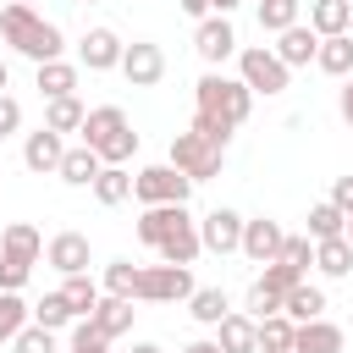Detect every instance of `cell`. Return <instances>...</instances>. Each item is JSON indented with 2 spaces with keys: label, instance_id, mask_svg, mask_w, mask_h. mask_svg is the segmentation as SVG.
Returning <instances> with one entry per match:
<instances>
[{
  "label": "cell",
  "instance_id": "cell-50",
  "mask_svg": "<svg viewBox=\"0 0 353 353\" xmlns=\"http://www.w3.org/2000/svg\"><path fill=\"white\" fill-rule=\"evenodd\" d=\"M127 353H165V347H160V342H132Z\"/></svg>",
  "mask_w": 353,
  "mask_h": 353
},
{
  "label": "cell",
  "instance_id": "cell-12",
  "mask_svg": "<svg viewBox=\"0 0 353 353\" xmlns=\"http://www.w3.org/2000/svg\"><path fill=\"white\" fill-rule=\"evenodd\" d=\"M121 33L116 28H88L83 33V44H77V66H88V72H116L121 66Z\"/></svg>",
  "mask_w": 353,
  "mask_h": 353
},
{
  "label": "cell",
  "instance_id": "cell-14",
  "mask_svg": "<svg viewBox=\"0 0 353 353\" xmlns=\"http://www.w3.org/2000/svg\"><path fill=\"white\" fill-rule=\"evenodd\" d=\"M61 154H66V132H55V127L28 132V143H22V165H28V171H39V176L61 171Z\"/></svg>",
  "mask_w": 353,
  "mask_h": 353
},
{
  "label": "cell",
  "instance_id": "cell-24",
  "mask_svg": "<svg viewBox=\"0 0 353 353\" xmlns=\"http://www.w3.org/2000/svg\"><path fill=\"white\" fill-rule=\"evenodd\" d=\"M314 270H320L325 281L353 276V243H347V237H320V243H314Z\"/></svg>",
  "mask_w": 353,
  "mask_h": 353
},
{
  "label": "cell",
  "instance_id": "cell-47",
  "mask_svg": "<svg viewBox=\"0 0 353 353\" xmlns=\"http://www.w3.org/2000/svg\"><path fill=\"white\" fill-rule=\"evenodd\" d=\"M176 6H182V11H188V17H199V22H204V17H210V0H176Z\"/></svg>",
  "mask_w": 353,
  "mask_h": 353
},
{
  "label": "cell",
  "instance_id": "cell-19",
  "mask_svg": "<svg viewBox=\"0 0 353 353\" xmlns=\"http://www.w3.org/2000/svg\"><path fill=\"white\" fill-rule=\"evenodd\" d=\"M99 171H105V160H99L88 143H66V154H61V171H55V176H61L66 188H94V176H99Z\"/></svg>",
  "mask_w": 353,
  "mask_h": 353
},
{
  "label": "cell",
  "instance_id": "cell-10",
  "mask_svg": "<svg viewBox=\"0 0 353 353\" xmlns=\"http://www.w3.org/2000/svg\"><path fill=\"white\" fill-rule=\"evenodd\" d=\"M121 77H127L132 88H154V83L165 77V50H160L154 39H132V44L121 50Z\"/></svg>",
  "mask_w": 353,
  "mask_h": 353
},
{
  "label": "cell",
  "instance_id": "cell-23",
  "mask_svg": "<svg viewBox=\"0 0 353 353\" xmlns=\"http://www.w3.org/2000/svg\"><path fill=\"white\" fill-rule=\"evenodd\" d=\"M132 314H138V309H132V298H116V292H105V298L94 303V314H88V320H94V325H99V331L116 342V336H127V331H132Z\"/></svg>",
  "mask_w": 353,
  "mask_h": 353
},
{
  "label": "cell",
  "instance_id": "cell-26",
  "mask_svg": "<svg viewBox=\"0 0 353 353\" xmlns=\"http://www.w3.org/2000/svg\"><path fill=\"white\" fill-rule=\"evenodd\" d=\"M309 28H314L320 39L347 33V28H353V0H314V6H309Z\"/></svg>",
  "mask_w": 353,
  "mask_h": 353
},
{
  "label": "cell",
  "instance_id": "cell-42",
  "mask_svg": "<svg viewBox=\"0 0 353 353\" xmlns=\"http://www.w3.org/2000/svg\"><path fill=\"white\" fill-rule=\"evenodd\" d=\"M248 314H254V320H265V314H281V298H276L265 281H254V287H248Z\"/></svg>",
  "mask_w": 353,
  "mask_h": 353
},
{
  "label": "cell",
  "instance_id": "cell-38",
  "mask_svg": "<svg viewBox=\"0 0 353 353\" xmlns=\"http://www.w3.org/2000/svg\"><path fill=\"white\" fill-rule=\"evenodd\" d=\"M259 281H265V287H270V292H276V298H287V292H292V287H298V281H303V270H298V265H287V259H270V265H265V276H259Z\"/></svg>",
  "mask_w": 353,
  "mask_h": 353
},
{
  "label": "cell",
  "instance_id": "cell-34",
  "mask_svg": "<svg viewBox=\"0 0 353 353\" xmlns=\"http://www.w3.org/2000/svg\"><path fill=\"white\" fill-rule=\"evenodd\" d=\"M77 314H72V303H66V292H44L39 303H33V325H50V331H61V325H72Z\"/></svg>",
  "mask_w": 353,
  "mask_h": 353
},
{
  "label": "cell",
  "instance_id": "cell-29",
  "mask_svg": "<svg viewBox=\"0 0 353 353\" xmlns=\"http://www.w3.org/2000/svg\"><path fill=\"white\" fill-rule=\"evenodd\" d=\"M188 314H193L199 325H221V320L232 314V303H226V292H221V287H193V298H188Z\"/></svg>",
  "mask_w": 353,
  "mask_h": 353
},
{
  "label": "cell",
  "instance_id": "cell-48",
  "mask_svg": "<svg viewBox=\"0 0 353 353\" xmlns=\"http://www.w3.org/2000/svg\"><path fill=\"white\" fill-rule=\"evenodd\" d=\"M237 6H243V0H210V11H221V17H232Z\"/></svg>",
  "mask_w": 353,
  "mask_h": 353
},
{
  "label": "cell",
  "instance_id": "cell-54",
  "mask_svg": "<svg viewBox=\"0 0 353 353\" xmlns=\"http://www.w3.org/2000/svg\"><path fill=\"white\" fill-rule=\"evenodd\" d=\"M83 6H94V0H83Z\"/></svg>",
  "mask_w": 353,
  "mask_h": 353
},
{
  "label": "cell",
  "instance_id": "cell-4",
  "mask_svg": "<svg viewBox=\"0 0 353 353\" xmlns=\"http://www.w3.org/2000/svg\"><path fill=\"white\" fill-rule=\"evenodd\" d=\"M39 254H44V237H39V226H28V221H11V226L0 232V292H22V281L33 276Z\"/></svg>",
  "mask_w": 353,
  "mask_h": 353
},
{
  "label": "cell",
  "instance_id": "cell-13",
  "mask_svg": "<svg viewBox=\"0 0 353 353\" xmlns=\"http://www.w3.org/2000/svg\"><path fill=\"white\" fill-rule=\"evenodd\" d=\"M281 243H287L281 221H270V215H254V221H243V254H248L254 265H270V259H281Z\"/></svg>",
  "mask_w": 353,
  "mask_h": 353
},
{
  "label": "cell",
  "instance_id": "cell-5",
  "mask_svg": "<svg viewBox=\"0 0 353 353\" xmlns=\"http://www.w3.org/2000/svg\"><path fill=\"white\" fill-rule=\"evenodd\" d=\"M237 77H243L254 94H265V99H276V94L292 88V66H287L270 44H243V50H237Z\"/></svg>",
  "mask_w": 353,
  "mask_h": 353
},
{
  "label": "cell",
  "instance_id": "cell-6",
  "mask_svg": "<svg viewBox=\"0 0 353 353\" xmlns=\"http://www.w3.org/2000/svg\"><path fill=\"white\" fill-rule=\"evenodd\" d=\"M221 160H226V149H221V143H210L199 127H188V132H176V138H171V165H176L182 176H193V182L221 176Z\"/></svg>",
  "mask_w": 353,
  "mask_h": 353
},
{
  "label": "cell",
  "instance_id": "cell-21",
  "mask_svg": "<svg viewBox=\"0 0 353 353\" xmlns=\"http://www.w3.org/2000/svg\"><path fill=\"white\" fill-rule=\"evenodd\" d=\"M77 77H83V72H77V61H66V55H61V61H39V72H33V83H39L44 99L77 94Z\"/></svg>",
  "mask_w": 353,
  "mask_h": 353
},
{
  "label": "cell",
  "instance_id": "cell-16",
  "mask_svg": "<svg viewBox=\"0 0 353 353\" xmlns=\"http://www.w3.org/2000/svg\"><path fill=\"white\" fill-rule=\"evenodd\" d=\"M44 259H50L61 276H83V270H88V237H83V232H55V237L44 243Z\"/></svg>",
  "mask_w": 353,
  "mask_h": 353
},
{
  "label": "cell",
  "instance_id": "cell-15",
  "mask_svg": "<svg viewBox=\"0 0 353 353\" xmlns=\"http://www.w3.org/2000/svg\"><path fill=\"white\" fill-rule=\"evenodd\" d=\"M154 254H160L165 265H193V259L204 254V237H199V221H193V215L182 210V221H176V226L165 232V243H160Z\"/></svg>",
  "mask_w": 353,
  "mask_h": 353
},
{
  "label": "cell",
  "instance_id": "cell-40",
  "mask_svg": "<svg viewBox=\"0 0 353 353\" xmlns=\"http://www.w3.org/2000/svg\"><path fill=\"white\" fill-rule=\"evenodd\" d=\"M72 353H110V336H105V331L83 314V320L72 325Z\"/></svg>",
  "mask_w": 353,
  "mask_h": 353
},
{
  "label": "cell",
  "instance_id": "cell-51",
  "mask_svg": "<svg viewBox=\"0 0 353 353\" xmlns=\"http://www.w3.org/2000/svg\"><path fill=\"white\" fill-rule=\"evenodd\" d=\"M6 88H11V66L0 61V94H6Z\"/></svg>",
  "mask_w": 353,
  "mask_h": 353
},
{
  "label": "cell",
  "instance_id": "cell-32",
  "mask_svg": "<svg viewBox=\"0 0 353 353\" xmlns=\"http://www.w3.org/2000/svg\"><path fill=\"white\" fill-rule=\"evenodd\" d=\"M138 281H143V265H132V259H110V265H105V292L138 303Z\"/></svg>",
  "mask_w": 353,
  "mask_h": 353
},
{
  "label": "cell",
  "instance_id": "cell-22",
  "mask_svg": "<svg viewBox=\"0 0 353 353\" xmlns=\"http://www.w3.org/2000/svg\"><path fill=\"white\" fill-rule=\"evenodd\" d=\"M182 210H188V204H143V215H138V243H143V248H160L165 232L182 221Z\"/></svg>",
  "mask_w": 353,
  "mask_h": 353
},
{
  "label": "cell",
  "instance_id": "cell-44",
  "mask_svg": "<svg viewBox=\"0 0 353 353\" xmlns=\"http://www.w3.org/2000/svg\"><path fill=\"white\" fill-rule=\"evenodd\" d=\"M331 204H336V210H342V215H353V171H347V176H336V182H331Z\"/></svg>",
  "mask_w": 353,
  "mask_h": 353
},
{
  "label": "cell",
  "instance_id": "cell-53",
  "mask_svg": "<svg viewBox=\"0 0 353 353\" xmlns=\"http://www.w3.org/2000/svg\"><path fill=\"white\" fill-rule=\"evenodd\" d=\"M22 6H33V0H22Z\"/></svg>",
  "mask_w": 353,
  "mask_h": 353
},
{
  "label": "cell",
  "instance_id": "cell-2",
  "mask_svg": "<svg viewBox=\"0 0 353 353\" xmlns=\"http://www.w3.org/2000/svg\"><path fill=\"white\" fill-rule=\"evenodd\" d=\"M193 99H199V116H210V121H221V127H243L248 121V110H254V88L243 83V77H226L221 66H210L204 77H199V88H193Z\"/></svg>",
  "mask_w": 353,
  "mask_h": 353
},
{
  "label": "cell",
  "instance_id": "cell-27",
  "mask_svg": "<svg viewBox=\"0 0 353 353\" xmlns=\"http://www.w3.org/2000/svg\"><path fill=\"white\" fill-rule=\"evenodd\" d=\"M314 66H320L325 77H353V33H331V39H320Z\"/></svg>",
  "mask_w": 353,
  "mask_h": 353
},
{
  "label": "cell",
  "instance_id": "cell-43",
  "mask_svg": "<svg viewBox=\"0 0 353 353\" xmlns=\"http://www.w3.org/2000/svg\"><path fill=\"white\" fill-rule=\"evenodd\" d=\"M17 127H22V105H17L11 94H0V138H11Z\"/></svg>",
  "mask_w": 353,
  "mask_h": 353
},
{
  "label": "cell",
  "instance_id": "cell-1",
  "mask_svg": "<svg viewBox=\"0 0 353 353\" xmlns=\"http://www.w3.org/2000/svg\"><path fill=\"white\" fill-rule=\"evenodd\" d=\"M0 39H6L17 55H28L33 66H39V61H61V50H66V33H61L50 17H39L33 6H22V0H11V6L0 11Z\"/></svg>",
  "mask_w": 353,
  "mask_h": 353
},
{
  "label": "cell",
  "instance_id": "cell-28",
  "mask_svg": "<svg viewBox=\"0 0 353 353\" xmlns=\"http://www.w3.org/2000/svg\"><path fill=\"white\" fill-rule=\"evenodd\" d=\"M83 116H88V105H83L77 94L44 99V127H55V132H83Z\"/></svg>",
  "mask_w": 353,
  "mask_h": 353
},
{
  "label": "cell",
  "instance_id": "cell-33",
  "mask_svg": "<svg viewBox=\"0 0 353 353\" xmlns=\"http://www.w3.org/2000/svg\"><path fill=\"white\" fill-rule=\"evenodd\" d=\"M292 331H298V320L265 314V320H259V353H292Z\"/></svg>",
  "mask_w": 353,
  "mask_h": 353
},
{
  "label": "cell",
  "instance_id": "cell-3",
  "mask_svg": "<svg viewBox=\"0 0 353 353\" xmlns=\"http://www.w3.org/2000/svg\"><path fill=\"white\" fill-rule=\"evenodd\" d=\"M77 143H88L105 165H127V160L138 154V132H132V121H127L121 105H94V110L83 116V138H77Z\"/></svg>",
  "mask_w": 353,
  "mask_h": 353
},
{
  "label": "cell",
  "instance_id": "cell-7",
  "mask_svg": "<svg viewBox=\"0 0 353 353\" xmlns=\"http://www.w3.org/2000/svg\"><path fill=\"white\" fill-rule=\"evenodd\" d=\"M188 193H193V176H182L171 160L165 165H143L132 176V199L138 204H188Z\"/></svg>",
  "mask_w": 353,
  "mask_h": 353
},
{
  "label": "cell",
  "instance_id": "cell-25",
  "mask_svg": "<svg viewBox=\"0 0 353 353\" xmlns=\"http://www.w3.org/2000/svg\"><path fill=\"white\" fill-rule=\"evenodd\" d=\"M281 314H287V320H298V325H303V320H320V314H325V292L303 276V281L281 298Z\"/></svg>",
  "mask_w": 353,
  "mask_h": 353
},
{
  "label": "cell",
  "instance_id": "cell-37",
  "mask_svg": "<svg viewBox=\"0 0 353 353\" xmlns=\"http://www.w3.org/2000/svg\"><path fill=\"white\" fill-rule=\"evenodd\" d=\"M28 320H33V309L22 303V292H0V342H11Z\"/></svg>",
  "mask_w": 353,
  "mask_h": 353
},
{
  "label": "cell",
  "instance_id": "cell-31",
  "mask_svg": "<svg viewBox=\"0 0 353 353\" xmlns=\"http://www.w3.org/2000/svg\"><path fill=\"white\" fill-rule=\"evenodd\" d=\"M61 292H66V303H72V314H77V320H83V314H94V303L105 298V287H99L88 270H83V276H66V281H61Z\"/></svg>",
  "mask_w": 353,
  "mask_h": 353
},
{
  "label": "cell",
  "instance_id": "cell-45",
  "mask_svg": "<svg viewBox=\"0 0 353 353\" xmlns=\"http://www.w3.org/2000/svg\"><path fill=\"white\" fill-rule=\"evenodd\" d=\"M193 127H199V132H204L210 143H221V149L232 143V127H221V121H210V116H193Z\"/></svg>",
  "mask_w": 353,
  "mask_h": 353
},
{
  "label": "cell",
  "instance_id": "cell-11",
  "mask_svg": "<svg viewBox=\"0 0 353 353\" xmlns=\"http://www.w3.org/2000/svg\"><path fill=\"white\" fill-rule=\"evenodd\" d=\"M243 221L248 215H237V210H210L204 221H199V237H204V248L210 254H243Z\"/></svg>",
  "mask_w": 353,
  "mask_h": 353
},
{
  "label": "cell",
  "instance_id": "cell-41",
  "mask_svg": "<svg viewBox=\"0 0 353 353\" xmlns=\"http://www.w3.org/2000/svg\"><path fill=\"white\" fill-rule=\"evenodd\" d=\"M281 259H287V265H298V270L309 276V265H314V237H309V232H303V237H292V232H287V243H281Z\"/></svg>",
  "mask_w": 353,
  "mask_h": 353
},
{
  "label": "cell",
  "instance_id": "cell-39",
  "mask_svg": "<svg viewBox=\"0 0 353 353\" xmlns=\"http://www.w3.org/2000/svg\"><path fill=\"white\" fill-rule=\"evenodd\" d=\"M11 347H17V353H55V331H50V325H33V320H28V325H22L17 336H11Z\"/></svg>",
  "mask_w": 353,
  "mask_h": 353
},
{
  "label": "cell",
  "instance_id": "cell-8",
  "mask_svg": "<svg viewBox=\"0 0 353 353\" xmlns=\"http://www.w3.org/2000/svg\"><path fill=\"white\" fill-rule=\"evenodd\" d=\"M193 298V270L188 265H143V281H138V303H188Z\"/></svg>",
  "mask_w": 353,
  "mask_h": 353
},
{
  "label": "cell",
  "instance_id": "cell-9",
  "mask_svg": "<svg viewBox=\"0 0 353 353\" xmlns=\"http://www.w3.org/2000/svg\"><path fill=\"white\" fill-rule=\"evenodd\" d=\"M193 50H199V61L204 66H221V61H232L243 44H237V28H232V17H221V11H210L199 28H193Z\"/></svg>",
  "mask_w": 353,
  "mask_h": 353
},
{
  "label": "cell",
  "instance_id": "cell-18",
  "mask_svg": "<svg viewBox=\"0 0 353 353\" xmlns=\"http://www.w3.org/2000/svg\"><path fill=\"white\" fill-rule=\"evenodd\" d=\"M270 50H276L287 66H309V61L320 55V33H314L309 22H292L287 33H276V44H270Z\"/></svg>",
  "mask_w": 353,
  "mask_h": 353
},
{
  "label": "cell",
  "instance_id": "cell-52",
  "mask_svg": "<svg viewBox=\"0 0 353 353\" xmlns=\"http://www.w3.org/2000/svg\"><path fill=\"white\" fill-rule=\"evenodd\" d=\"M342 237H347V243H353V215H347V232H342Z\"/></svg>",
  "mask_w": 353,
  "mask_h": 353
},
{
  "label": "cell",
  "instance_id": "cell-36",
  "mask_svg": "<svg viewBox=\"0 0 353 353\" xmlns=\"http://www.w3.org/2000/svg\"><path fill=\"white\" fill-rule=\"evenodd\" d=\"M298 22V0H259V33H287Z\"/></svg>",
  "mask_w": 353,
  "mask_h": 353
},
{
  "label": "cell",
  "instance_id": "cell-46",
  "mask_svg": "<svg viewBox=\"0 0 353 353\" xmlns=\"http://www.w3.org/2000/svg\"><path fill=\"white\" fill-rule=\"evenodd\" d=\"M336 110H342V121L353 127V77H342V88H336Z\"/></svg>",
  "mask_w": 353,
  "mask_h": 353
},
{
  "label": "cell",
  "instance_id": "cell-20",
  "mask_svg": "<svg viewBox=\"0 0 353 353\" xmlns=\"http://www.w3.org/2000/svg\"><path fill=\"white\" fill-rule=\"evenodd\" d=\"M215 342H221V353H259V320L232 309V314L215 325Z\"/></svg>",
  "mask_w": 353,
  "mask_h": 353
},
{
  "label": "cell",
  "instance_id": "cell-30",
  "mask_svg": "<svg viewBox=\"0 0 353 353\" xmlns=\"http://www.w3.org/2000/svg\"><path fill=\"white\" fill-rule=\"evenodd\" d=\"M94 199H99V204H127V199H132V171H127V165H105V171L94 176Z\"/></svg>",
  "mask_w": 353,
  "mask_h": 353
},
{
  "label": "cell",
  "instance_id": "cell-17",
  "mask_svg": "<svg viewBox=\"0 0 353 353\" xmlns=\"http://www.w3.org/2000/svg\"><path fill=\"white\" fill-rule=\"evenodd\" d=\"M342 347H347V331L331 325L325 314H320V320H303V325L292 331V353H342Z\"/></svg>",
  "mask_w": 353,
  "mask_h": 353
},
{
  "label": "cell",
  "instance_id": "cell-49",
  "mask_svg": "<svg viewBox=\"0 0 353 353\" xmlns=\"http://www.w3.org/2000/svg\"><path fill=\"white\" fill-rule=\"evenodd\" d=\"M182 353H221V342H188Z\"/></svg>",
  "mask_w": 353,
  "mask_h": 353
},
{
  "label": "cell",
  "instance_id": "cell-35",
  "mask_svg": "<svg viewBox=\"0 0 353 353\" xmlns=\"http://www.w3.org/2000/svg\"><path fill=\"white\" fill-rule=\"evenodd\" d=\"M342 232H347V215H342L331 199L309 210V237H314V243H320V237H342Z\"/></svg>",
  "mask_w": 353,
  "mask_h": 353
}]
</instances>
